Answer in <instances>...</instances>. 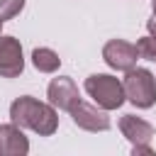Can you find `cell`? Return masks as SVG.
Segmentation results:
<instances>
[{
    "label": "cell",
    "mask_w": 156,
    "mask_h": 156,
    "mask_svg": "<svg viewBox=\"0 0 156 156\" xmlns=\"http://www.w3.org/2000/svg\"><path fill=\"white\" fill-rule=\"evenodd\" d=\"M29 139L17 124H0V156H27Z\"/></svg>",
    "instance_id": "cell-9"
},
{
    "label": "cell",
    "mask_w": 156,
    "mask_h": 156,
    "mask_svg": "<svg viewBox=\"0 0 156 156\" xmlns=\"http://www.w3.org/2000/svg\"><path fill=\"white\" fill-rule=\"evenodd\" d=\"M85 93L93 98V102L107 112L119 110L124 105V85L119 78H115L112 73H90L83 83Z\"/></svg>",
    "instance_id": "cell-2"
},
{
    "label": "cell",
    "mask_w": 156,
    "mask_h": 156,
    "mask_svg": "<svg viewBox=\"0 0 156 156\" xmlns=\"http://www.w3.org/2000/svg\"><path fill=\"white\" fill-rule=\"evenodd\" d=\"M132 156H154V149L151 144H139V146H132Z\"/></svg>",
    "instance_id": "cell-13"
},
{
    "label": "cell",
    "mask_w": 156,
    "mask_h": 156,
    "mask_svg": "<svg viewBox=\"0 0 156 156\" xmlns=\"http://www.w3.org/2000/svg\"><path fill=\"white\" fill-rule=\"evenodd\" d=\"M71 119L78 129H85V132H107L112 124L107 117V110L98 107L95 102H85V100H78L71 107Z\"/></svg>",
    "instance_id": "cell-4"
},
{
    "label": "cell",
    "mask_w": 156,
    "mask_h": 156,
    "mask_svg": "<svg viewBox=\"0 0 156 156\" xmlns=\"http://www.w3.org/2000/svg\"><path fill=\"white\" fill-rule=\"evenodd\" d=\"M0 34H2V22H0Z\"/></svg>",
    "instance_id": "cell-16"
},
{
    "label": "cell",
    "mask_w": 156,
    "mask_h": 156,
    "mask_svg": "<svg viewBox=\"0 0 156 156\" xmlns=\"http://www.w3.org/2000/svg\"><path fill=\"white\" fill-rule=\"evenodd\" d=\"M24 10V0H0V22L15 20Z\"/></svg>",
    "instance_id": "cell-11"
},
{
    "label": "cell",
    "mask_w": 156,
    "mask_h": 156,
    "mask_svg": "<svg viewBox=\"0 0 156 156\" xmlns=\"http://www.w3.org/2000/svg\"><path fill=\"white\" fill-rule=\"evenodd\" d=\"M102 61L112 68V71H129L136 66L139 61V51H136V44L127 41V39H110L105 46H102Z\"/></svg>",
    "instance_id": "cell-5"
},
{
    "label": "cell",
    "mask_w": 156,
    "mask_h": 156,
    "mask_svg": "<svg viewBox=\"0 0 156 156\" xmlns=\"http://www.w3.org/2000/svg\"><path fill=\"white\" fill-rule=\"evenodd\" d=\"M10 122L20 129H32L39 136H51L58 129V110L32 95H20L10 105Z\"/></svg>",
    "instance_id": "cell-1"
},
{
    "label": "cell",
    "mask_w": 156,
    "mask_h": 156,
    "mask_svg": "<svg viewBox=\"0 0 156 156\" xmlns=\"http://www.w3.org/2000/svg\"><path fill=\"white\" fill-rule=\"evenodd\" d=\"M151 10H154V15H156V0H154V2H151Z\"/></svg>",
    "instance_id": "cell-15"
},
{
    "label": "cell",
    "mask_w": 156,
    "mask_h": 156,
    "mask_svg": "<svg viewBox=\"0 0 156 156\" xmlns=\"http://www.w3.org/2000/svg\"><path fill=\"white\" fill-rule=\"evenodd\" d=\"M24 71V54L20 39L0 34V78H17Z\"/></svg>",
    "instance_id": "cell-6"
},
{
    "label": "cell",
    "mask_w": 156,
    "mask_h": 156,
    "mask_svg": "<svg viewBox=\"0 0 156 156\" xmlns=\"http://www.w3.org/2000/svg\"><path fill=\"white\" fill-rule=\"evenodd\" d=\"M136 51H139V58L144 61H156V39L151 34L136 39Z\"/></svg>",
    "instance_id": "cell-12"
},
{
    "label": "cell",
    "mask_w": 156,
    "mask_h": 156,
    "mask_svg": "<svg viewBox=\"0 0 156 156\" xmlns=\"http://www.w3.org/2000/svg\"><path fill=\"white\" fill-rule=\"evenodd\" d=\"M32 66L39 71V73H56L58 66H61V58L54 49L49 46H37L32 51Z\"/></svg>",
    "instance_id": "cell-10"
},
{
    "label": "cell",
    "mask_w": 156,
    "mask_h": 156,
    "mask_svg": "<svg viewBox=\"0 0 156 156\" xmlns=\"http://www.w3.org/2000/svg\"><path fill=\"white\" fill-rule=\"evenodd\" d=\"M119 132L122 136L132 144V146H139V144H151L156 129L151 122H146L144 117H136V115H122L119 117Z\"/></svg>",
    "instance_id": "cell-8"
},
{
    "label": "cell",
    "mask_w": 156,
    "mask_h": 156,
    "mask_svg": "<svg viewBox=\"0 0 156 156\" xmlns=\"http://www.w3.org/2000/svg\"><path fill=\"white\" fill-rule=\"evenodd\" d=\"M146 32H149V34H151V37L156 39V15H154V17H151V20L146 22Z\"/></svg>",
    "instance_id": "cell-14"
},
{
    "label": "cell",
    "mask_w": 156,
    "mask_h": 156,
    "mask_svg": "<svg viewBox=\"0 0 156 156\" xmlns=\"http://www.w3.org/2000/svg\"><path fill=\"white\" fill-rule=\"evenodd\" d=\"M46 98L56 110L71 112V107L80 100V93L71 76H58V78H51V83L46 88Z\"/></svg>",
    "instance_id": "cell-7"
},
{
    "label": "cell",
    "mask_w": 156,
    "mask_h": 156,
    "mask_svg": "<svg viewBox=\"0 0 156 156\" xmlns=\"http://www.w3.org/2000/svg\"><path fill=\"white\" fill-rule=\"evenodd\" d=\"M124 98L139 107V110H149L156 105V76L149 71V68H129L124 71Z\"/></svg>",
    "instance_id": "cell-3"
}]
</instances>
